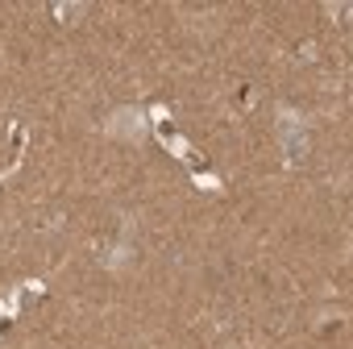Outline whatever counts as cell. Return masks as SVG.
Returning a JSON list of instances; mask_svg holds the SVG:
<instances>
[{
	"mask_svg": "<svg viewBox=\"0 0 353 349\" xmlns=\"http://www.w3.org/2000/svg\"><path fill=\"white\" fill-rule=\"evenodd\" d=\"M283 137H287V150H291V158H303V154H307V137L295 129V117H283Z\"/></svg>",
	"mask_w": 353,
	"mask_h": 349,
	"instance_id": "obj_1",
	"label": "cell"
},
{
	"mask_svg": "<svg viewBox=\"0 0 353 349\" xmlns=\"http://www.w3.org/2000/svg\"><path fill=\"white\" fill-rule=\"evenodd\" d=\"M88 5H59V17H83Z\"/></svg>",
	"mask_w": 353,
	"mask_h": 349,
	"instance_id": "obj_2",
	"label": "cell"
}]
</instances>
